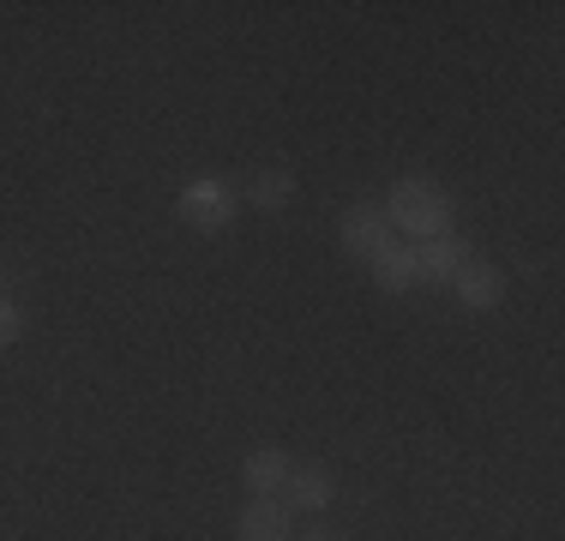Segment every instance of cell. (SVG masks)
I'll use <instances>...</instances> for the list:
<instances>
[{
	"mask_svg": "<svg viewBox=\"0 0 565 541\" xmlns=\"http://www.w3.org/2000/svg\"><path fill=\"white\" fill-rule=\"evenodd\" d=\"M385 216H392V229L415 235V247H422V241L451 235V193L439 181H427V174H403L392 187V199H385Z\"/></svg>",
	"mask_w": 565,
	"mask_h": 541,
	"instance_id": "cell-1",
	"label": "cell"
},
{
	"mask_svg": "<svg viewBox=\"0 0 565 541\" xmlns=\"http://www.w3.org/2000/svg\"><path fill=\"white\" fill-rule=\"evenodd\" d=\"M235 187L228 181H186L181 187V216L193 229H205V235H217V229H228V216H235Z\"/></svg>",
	"mask_w": 565,
	"mask_h": 541,
	"instance_id": "cell-2",
	"label": "cell"
},
{
	"mask_svg": "<svg viewBox=\"0 0 565 541\" xmlns=\"http://www.w3.org/2000/svg\"><path fill=\"white\" fill-rule=\"evenodd\" d=\"M241 541H295V511L282 506V494H253L235 518Z\"/></svg>",
	"mask_w": 565,
	"mask_h": 541,
	"instance_id": "cell-3",
	"label": "cell"
},
{
	"mask_svg": "<svg viewBox=\"0 0 565 541\" xmlns=\"http://www.w3.org/2000/svg\"><path fill=\"white\" fill-rule=\"evenodd\" d=\"M343 247L355 259H373L380 247H392V216H385V205H349L343 211Z\"/></svg>",
	"mask_w": 565,
	"mask_h": 541,
	"instance_id": "cell-4",
	"label": "cell"
},
{
	"mask_svg": "<svg viewBox=\"0 0 565 541\" xmlns=\"http://www.w3.org/2000/svg\"><path fill=\"white\" fill-rule=\"evenodd\" d=\"M451 289H457V301H463V307H476V314H488V307H500V295H505V277H500V265H481V259H469V265L451 277Z\"/></svg>",
	"mask_w": 565,
	"mask_h": 541,
	"instance_id": "cell-5",
	"label": "cell"
},
{
	"mask_svg": "<svg viewBox=\"0 0 565 541\" xmlns=\"http://www.w3.org/2000/svg\"><path fill=\"white\" fill-rule=\"evenodd\" d=\"M469 259H476V253H469V241H457V235H439V241H422V247H415L422 283H451Z\"/></svg>",
	"mask_w": 565,
	"mask_h": 541,
	"instance_id": "cell-6",
	"label": "cell"
},
{
	"mask_svg": "<svg viewBox=\"0 0 565 541\" xmlns=\"http://www.w3.org/2000/svg\"><path fill=\"white\" fill-rule=\"evenodd\" d=\"M367 265H373V283H380V289H392V295H409L415 283H422V265H415V247H403V241H392V247H380Z\"/></svg>",
	"mask_w": 565,
	"mask_h": 541,
	"instance_id": "cell-7",
	"label": "cell"
},
{
	"mask_svg": "<svg viewBox=\"0 0 565 541\" xmlns=\"http://www.w3.org/2000/svg\"><path fill=\"white\" fill-rule=\"evenodd\" d=\"M282 494H289L282 499L289 511H326L331 506V476L319 464H295L289 481H282Z\"/></svg>",
	"mask_w": 565,
	"mask_h": 541,
	"instance_id": "cell-8",
	"label": "cell"
},
{
	"mask_svg": "<svg viewBox=\"0 0 565 541\" xmlns=\"http://www.w3.org/2000/svg\"><path fill=\"white\" fill-rule=\"evenodd\" d=\"M289 469H295V464H289V452H253L241 476H247V494H282Z\"/></svg>",
	"mask_w": 565,
	"mask_h": 541,
	"instance_id": "cell-9",
	"label": "cell"
},
{
	"mask_svg": "<svg viewBox=\"0 0 565 541\" xmlns=\"http://www.w3.org/2000/svg\"><path fill=\"white\" fill-rule=\"evenodd\" d=\"M289 199H295V174H289V169L253 174V187H247V205H253V211H282Z\"/></svg>",
	"mask_w": 565,
	"mask_h": 541,
	"instance_id": "cell-10",
	"label": "cell"
},
{
	"mask_svg": "<svg viewBox=\"0 0 565 541\" xmlns=\"http://www.w3.org/2000/svg\"><path fill=\"white\" fill-rule=\"evenodd\" d=\"M19 337H24V307L0 295V349H12V343H19Z\"/></svg>",
	"mask_w": 565,
	"mask_h": 541,
	"instance_id": "cell-11",
	"label": "cell"
},
{
	"mask_svg": "<svg viewBox=\"0 0 565 541\" xmlns=\"http://www.w3.org/2000/svg\"><path fill=\"white\" fill-rule=\"evenodd\" d=\"M301 541H338V535H326V530H313V535H301Z\"/></svg>",
	"mask_w": 565,
	"mask_h": 541,
	"instance_id": "cell-12",
	"label": "cell"
},
{
	"mask_svg": "<svg viewBox=\"0 0 565 541\" xmlns=\"http://www.w3.org/2000/svg\"><path fill=\"white\" fill-rule=\"evenodd\" d=\"M0 283H7V270H0Z\"/></svg>",
	"mask_w": 565,
	"mask_h": 541,
	"instance_id": "cell-13",
	"label": "cell"
}]
</instances>
